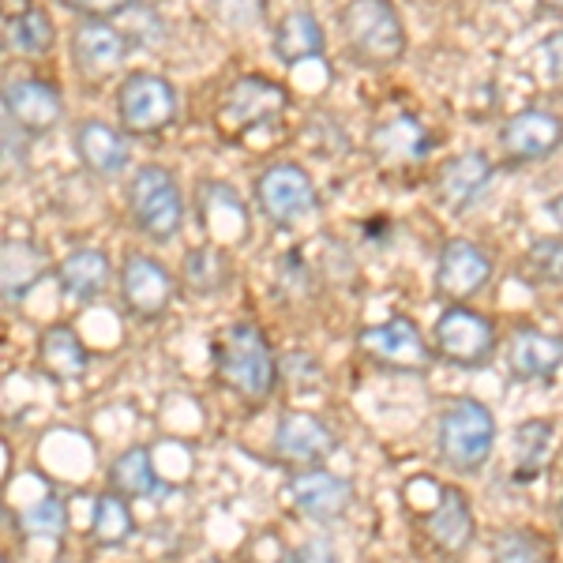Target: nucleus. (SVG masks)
Here are the masks:
<instances>
[{
  "label": "nucleus",
  "mask_w": 563,
  "mask_h": 563,
  "mask_svg": "<svg viewBox=\"0 0 563 563\" xmlns=\"http://www.w3.org/2000/svg\"><path fill=\"white\" fill-rule=\"evenodd\" d=\"M488 180H493V162L481 151L459 154V158L443 162V169L435 174V196L451 211H470L481 196H485Z\"/></svg>",
  "instance_id": "nucleus-20"
},
{
  "label": "nucleus",
  "mask_w": 563,
  "mask_h": 563,
  "mask_svg": "<svg viewBox=\"0 0 563 563\" xmlns=\"http://www.w3.org/2000/svg\"><path fill=\"white\" fill-rule=\"evenodd\" d=\"M429 151V140H424L421 124L413 117H395V121L379 124L376 135H372V154L387 162H413Z\"/></svg>",
  "instance_id": "nucleus-30"
},
{
  "label": "nucleus",
  "mask_w": 563,
  "mask_h": 563,
  "mask_svg": "<svg viewBox=\"0 0 563 563\" xmlns=\"http://www.w3.org/2000/svg\"><path fill=\"white\" fill-rule=\"evenodd\" d=\"M544 211H549L552 218H556V225L563 230V196H560V199H549V207H544Z\"/></svg>",
  "instance_id": "nucleus-37"
},
{
  "label": "nucleus",
  "mask_w": 563,
  "mask_h": 563,
  "mask_svg": "<svg viewBox=\"0 0 563 563\" xmlns=\"http://www.w3.org/2000/svg\"><path fill=\"white\" fill-rule=\"evenodd\" d=\"M493 278V260L485 256V249L466 238H451L443 244L440 260H435V294L451 305L474 301L481 289Z\"/></svg>",
  "instance_id": "nucleus-11"
},
{
  "label": "nucleus",
  "mask_w": 563,
  "mask_h": 563,
  "mask_svg": "<svg viewBox=\"0 0 563 563\" xmlns=\"http://www.w3.org/2000/svg\"><path fill=\"white\" fill-rule=\"evenodd\" d=\"M180 282L196 297H218L233 282V260L222 244H199L180 263Z\"/></svg>",
  "instance_id": "nucleus-25"
},
{
  "label": "nucleus",
  "mask_w": 563,
  "mask_h": 563,
  "mask_svg": "<svg viewBox=\"0 0 563 563\" xmlns=\"http://www.w3.org/2000/svg\"><path fill=\"white\" fill-rule=\"evenodd\" d=\"M424 538L435 552L443 556H462L470 552V544L477 538V522H474V507L462 488L448 485L440 488V499L429 515H424Z\"/></svg>",
  "instance_id": "nucleus-16"
},
{
  "label": "nucleus",
  "mask_w": 563,
  "mask_h": 563,
  "mask_svg": "<svg viewBox=\"0 0 563 563\" xmlns=\"http://www.w3.org/2000/svg\"><path fill=\"white\" fill-rule=\"evenodd\" d=\"M563 143V121L544 109H522L499 132V151L511 162H538L549 158Z\"/></svg>",
  "instance_id": "nucleus-17"
},
{
  "label": "nucleus",
  "mask_w": 563,
  "mask_h": 563,
  "mask_svg": "<svg viewBox=\"0 0 563 563\" xmlns=\"http://www.w3.org/2000/svg\"><path fill=\"white\" fill-rule=\"evenodd\" d=\"M203 563H218V560H203Z\"/></svg>",
  "instance_id": "nucleus-40"
},
{
  "label": "nucleus",
  "mask_w": 563,
  "mask_h": 563,
  "mask_svg": "<svg viewBox=\"0 0 563 563\" xmlns=\"http://www.w3.org/2000/svg\"><path fill=\"white\" fill-rule=\"evenodd\" d=\"M357 346L376 368L406 372V376H424L435 361L432 342L424 339V331L410 316H395L387 323L365 327L357 334Z\"/></svg>",
  "instance_id": "nucleus-7"
},
{
  "label": "nucleus",
  "mask_w": 563,
  "mask_h": 563,
  "mask_svg": "<svg viewBox=\"0 0 563 563\" xmlns=\"http://www.w3.org/2000/svg\"><path fill=\"white\" fill-rule=\"evenodd\" d=\"M493 563H544L541 541L526 530H504L493 541Z\"/></svg>",
  "instance_id": "nucleus-33"
},
{
  "label": "nucleus",
  "mask_w": 563,
  "mask_h": 563,
  "mask_svg": "<svg viewBox=\"0 0 563 563\" xmlns=\"http://www.w3.org/2000/svg\"><path fill=\"white\" fill-rule=\"evenodd\" d=\"M496 448V417L477 398H451L435 417V451L448 470L474 477Z\"/></svg>",
  "instance_id": "nucleus-2"
},
{
  "label": "nucleus",
  "mask_w": 563,
  "mask_h": 563,
  "mask_svg": "<svg viewBox=\"0 0 563 563\" xmlns=\"http://www.w3.org/2000/svg\"><path fill=\"white\" fill-rule=\"evenodd\" d=\"M432 350L455 368H485L496 353V327L470 305H448L435 320Z\"/></svg>",
  "instance_id": "nucleus-6"
},
{
  "label": "nucleus",
  "mask_w": 563,
  "mask_h": 563,
  "mask_svg": "<svg viewBox=\"0 0 563 563\" xmlns=\"http://www.w3.org/2000/svg\"><path fill=\"white\" fill-rule=\"evenodd\" d=\"M45 275H49V260L38 244L4 238L0 244V294H4L8 308L20 305L38 282H45Z\"/></svg>",
  "instance_id": "nucleus-23"
},
{
  "label": "nucleus",
  "mask_w": 563,
  "mask_h": 563,
  "mask_svg": "<svg viewBox=\"0 0 563 563\" xmlns=\"http://www.w3.org/2000/svg\"><path fill=\"white\" fill-rule=\"evenodd\" d=\"M563 368V339L541 327H519L507 342V372L519 384H541Z\"/></svg>",
  "instance_id": "nucleus-18"
},
{
  "label": "nucleus",
  "mask_w": 563,
  "mask_h": 563,
  "mask_svg": "<svg viewBox=\"0 0 563 563\" xmlns=\"http://www.w3.org/2000/svg\"><path fill=\"white\" fill-rule=\"evenodd\" d=\"M544 53H549L552 79H563V34H552V38L544 42Z\"/></svg>",
  "instance_id": "nucleus-36"
},
{
  "label": "nucleus",
  "mask_w": 563,
  "mask_h": 563,
  "mask_svg": "<svg viewBox=\"0 0 563 563\" xmlns=\"http://www.w3.org/2000/svg\"><path fill=\"white\" fill-rule=\"evenodd\" d=\"M286 496L305 519L312 522H334L350 511L353 504V485L346 477L331 474L323 466H305L286 481Z\"/></svg>",
  "instance_id": "nucleus-12"
},
{
  "label": "nucleus",
  "mask_w": 563,
  "mask_h": 563,
  "mask_svg": "<svg viewBox=\"0 0 563 563\" xmlns=\"http://www.w3.org/2000/svg\"><path fill=\"white\" fill-rule=\"evenodd\" d=\"M57 42V26L42 8H23V12L4 15V45L20 57H45Z\"/></svg>",
  "instance_id": "nucleus-28"
},
{
  "label": "nucleus",
  "mask_w": 563,
  "mask_h": 563,
  "mask_svg": "<svg viewBox=\"0 0 563 563\" xmlns=\"http://www.w3.org/2000/svg\"><path fill=\"white\" fill-rule=\"evenodd\" d=\"M199 214H203L207 233L218 244H225V249L249 238V211H244L241 196L230 185H222V180H207L203 185V192H199Z\"/></svg>",
  "instance_id": "nucleus-24"
},
{
  "label": "nucleus",
  "mask_w": 563,
  "mask_h": 563,
  "mask_svg": "<svg viewBox=\"0 0 563 563\" xmlns=\"http://www.w3.org/2000/svg\"><path fill=\"white\" fill-rule=\"evenodd\" d=\"M117 289H121V305L129 316H135V320H162L177 297V278L166 263L132 252L117 271Z\"/></svg>",
  "instance_id": "nucleus-8"
},
{
  "label": "nucleus",
  "mask_w": 563,
  "mask_h": 563,
  "mask_svg": "<svg viewBox=\"0 0 563 563\" xmlns=\"http://www.w3.org/2000/svg\"><path fill=\"white\" fill-rule=\"evenodd\" d=\"M129 57V38L109 20H84L71 31V65L84 79H106L121 71Z\"/></svg>",
  "instance_id": "nucleus-13"
},
{
  "label": "nucleus",
  "mask_w": 563,
  "mask_h": 563,
  "mask_svg": "<svg viewBox=\"0 0 563 563\" xmlns=\"http://www.w3.org/2000/svg\"><path fill=\"white\" fill-rule=\"evenodd\" d=\"M256 203L267 222L294 225L316 207V185L297 162H271L256 177Z\"/></svg>",
  "instance_id": "nucleus-9"
},
{
  "label": "nucleus",
  "mask_w": 563,
  "mask_h": 563,
  "mask_svg": "<svg viewBox=\"0 0 563 563\" xmlns=\"http://www.w3.org/2000/svg\"><path fill=\"white\" fill-rule=\"evenodd\" d=\"M214 376L218 384L244 402H263L278 384V365L267 334L256 323H230L214 342Z\"/></svg>",
  "instance_id": "nucleus-1"
},
{
  "label": "nucleus",
  "mask_w": 563,
  "mask_h": 563,
  "mask_svg": "<svg viewBox=\"0 0 563 563\" xmlns=\"http://www.w3.org/2000/svg\"><path fill=\"white\" fill-rule=\"evenodd\" d=\"M342 38L357 65L387 68L402 60L406 53V26L398 20L390 0H350L339 12Z\"/></svg>",
  "instance_id": "nucleus-3"
},
{
  "label": "nucleus",
  "mask_w": 563,
  "mask_h": 563,
  "mask_svg": "<svg viewBox=\"0 0 563 563\" xmlns=\"http://www.w3.org/2000/svg\"><path fill=\"white\" fill-rule=\"evenodd\" d=\"M4 117L26 135L53 132L65 117V98L45 79H8L4 84Z\"/></svg>",
  "instance_id": "nucleus-14"
},
{
  "label": "nucleus",
  "mask_w": 563,
  "mask_h": 563,
  "mask_svg": "<svg viewBox=\"0 0 563 563\" xmlns=\"http://www.w3.org/2000/svg\"><path fill=\"white\" fill-rule=\"evenodd\" d=\"M552 451V421H526L515 429V477L530 481Z\"/></svg>",
  "instance_id": "nucleus-31"
},
{
  "label": "nucleus",
  "mask_w": 563,
  "mask_h": 563,
  "mask_svg": "<svg viewBox=\"0 0 563 563\" xmlns=\"http://www.w3.org/2000/svg\"><path fill=\"white\" fill-rule=\"evenodd\" d=\"M132 499H124L121 493H98L95 496V507H90V538L106 549H117L132 538L135 522H132Z\"/></svg>",
  "instance_id": "nucleus-29"
},
{
  "label": "nucleus",
  "mask_w": 563,
  "mask_h": 563,
  "mask_svg": "<svg viewBox=\"0 0 563 563\" xmlns=\"http://www.w3.org/2000/svg\"><path fill=\"white\" fill-rule=\"evenodd\" d=\"M109 488L121 493L124 499H154L169 493V485H162L158 470H154L147 448H129L113 459V466H109Z\"/></svg>",
  "instance_id": "nucleus-26"
},
{
  "label": "nucleus",
  "mask_w": 563,
  "mask_h": 563,
  "mask_svg": "<svg viewBox=\"0 0 563 563\" xmlns=\"http://www.w3.org/2000/svg\"><path fill=\"white\" fill-rule=\"evenodd\" d=\"M71 143H76L79 166H84L90 177L113 180V177L129 174L132 147H129V132L124 129H113V124L95 121V117H90V121H84L76 129Z\"/></svg>",
  "instance_id": "nucleus-15"
},
{
  "label": "nucleus",
  "mask_w": 563,
  "mask_h": 563,
  "mask_svg": "<svg viewBox=\"0 0 563 563\" xmlns=\"http://www.w3.org/2000/svg\"><path fill=\"white\" fill-rule=\"evenodd\" d=\"M327 49L323 26L312 12H289L275 26V57L282 65H301L308 57H320Z\"/></svg>",
  "instance_id": "nucleus-27"
},
{
  "label": "nucleus",
  "mask_w": 563,
  "mask_h": 563,
  "mask_svg": "<svg viewBox=\"0 0 563 563\" xmlns=\"http://www.w3.org/2000/svg\"><path fill=\"white\" fill-rule=\"evenodd\" d=\"M286 109V90L267 76H241L238 84L225 90L218 106V132L222 135H244L260 124H271Z\"/></svg>",
  "instance_id": "nucleus-10"
},
{
  "label": "nucleus",
  "mask_w": 563,
  "mask_h": 563,
  "mask_svg": "<svg viewBox=\"0 0 563 563\" xmlns=\"http://www.w3.org/2000/svg\"><path fill=\"white\" fill-rule=\"evenodd\" d=\"M334 448H339V440H334L331 424L320 421L316 413L286 410L278 417V429H275V455L278 459L316 466V462H323Z\"/></svg>",
  "instance_id": "nucleus-19"
},
{
  "label": "nucleus",
  "mask_w": 563,
  "mask_h": 563,
  "mask_svg": "<svg viewBox=\"0 0 563 563\" xmlns=\"http://www.w3.org/2000/svg\"><path fill=\"white\" fill-rule=\"evenodd\" d=\"M556 515H560V522H563V499H560V507H556Z\"/></svg>",
  "instance_id": "nucleus-39"
},
{
  "label": "nucleus",
  "mask_w": 563,
  "mask_h": 563,
  "mask_svg": "<svg viewBox=\"0 0 563 563\" xmlns=\"http://www.w3.org/2000/svg\"><path fill=\"white\" fill-rule=\"evenodd\" d=\"M20 530L26 538H60L68 530V511L57 496H42L38 504H31L20 519Z\"/></svg>",
  "instance_id": "nucleus-32"
},
{
  "label": "nucleus",
  "mask_w": 563,
  "mask_h": 563,
  "mask_svg": "<svg viewBox=\"0 0 563 563\" xmlns=\"http://www.w3.org/2000/svg\"><path fill=\"white\" fill-rule=\"evenodd\" d=\"M177 87L158 71H129L117 87V117L129 135H158L177 124Z\"/></svg>",
  "instance_id": "nucleus-5"
},
{
  "label": "nucleus",
  "mask_w": 563,
  "mask_h": 563,
  "mask_svg": "<svg viewBox=\"0 0 563 563\" xmlns=\"http://www.w3.org/2000/svg\"><path fill=\"white\" fill-rule=\"evenodd\" d=\"M129 218L154 244H169L185 225V196L169 169L140 166L129 180Z\"/></svg>",
  "instance_id": "nucleus-4"
},
{
  "label": "nucleus",
  "mask_w": 563,
  "mask_h": 563,
  "mask_svg": "<svg viewBox=\"0 0 563 563\" xmlns=\"http://www.w3.org/2000/svg\"><path fill=\"white\" fill-rule=\"evenodd\" d=\"M57 275V286L68 301L76 305H87L95 297L106 294V286L113 282V263L102 249H71L65 260L53 267Z\"/></svg>",
  "instance_id": "nucleus-21"
},
{
  "label": "nucleus",
  "mask_w": 563,
  "mask_h": 563,
  "mask_svg": "<svg viewBox=\"0 0 563 563\" xmlns=\"http://www.w3.org/2000/svg\"><path fill=\"white\" fill-rule=\"evenodd\" d=\"M68 8H76L87 20H113L121 12H132L135 0H65Z\"/></svg>",
  "instance_id": "nucleus-35"
},
{
  "label": "nucleus",
  "mask_w": 563,
  "mask_h": 563,
  "mask_svg": "<svg viewBox=\"0 0 563 563\" xmlns=\"http://www.w3.org/2000/svg\"><path fill=\"white\" fill-rule=\"evenodd\" d=\"M526 263H530V275L538 282H560L563 278V241H556V238L533 241Z\"/></svg>",
  "instance_id": "nucleus-34"
},
{
  "label": "nucleus",
  "mask_w": 563,
  "mask_h": 563,
  "mask_svg": "<svg viewBox=\"0 0 563 563\" xmlns=\"http://www.w3.org/2000/svg\"><path fill=\"white\" fill-rule=\"evenodd\" d=\"M38 368L57 384H76L84 379V372L90 365V350L87 342L76 334V327L68 323H49L38 334Z\"/></svg>",
  "instance_id": "nucleus-22"
},
{
  "label": "nucleus",
  "mask_w": 563,
  "mask_h": 563,
  "mask_svg": "<svg viewBox=\"0 0 563 563\" xmlns=\"http://www.w3.org/2000/svg\"><path fill=\"white\" fill-rule=\"evenodd\" d=\"M541 4H549V8H563V0H541Z\"/></svg>",
  "instance_id": "nucleus-38"
}]
</instances>
